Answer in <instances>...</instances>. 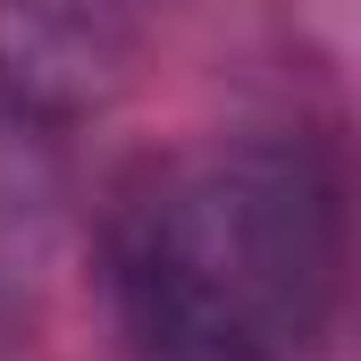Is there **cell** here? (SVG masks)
Instances as JSON below:
<instances>
[{
  "instance_id": "obj_1",
  "label": "cell",
  "mask_w": 361,
  "mask_h": 361,
  "mask_svg": "<svg viewBox=\"0 0 361 361\" xmlns=\"http://www.w3.org/2000/svg\"><path fill=\"white\" fill-rule=\"evenodd\" d=\"M345 277L336 169L302 135H210L126 193L118 319L143 361H302Z\"/></svg>"
},
{
  "instance_id": "obj_2",
  "label": "cell",
  "mask_w": 361,
  "mask_h": 361,
  "mask_svg": "<svg viewBox=\"0 0 361 361\" xmlns=\"http://www.w3.org/2000/svg\"><path fill=\"white\" fill-rule=\"evenodd\" d=\"M0 8H8L17 25L34 17V34H59V25H68V34H101V17H109L118 0H0Z\"/></svg>"
}]
</instances>
